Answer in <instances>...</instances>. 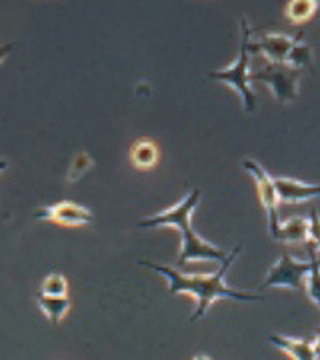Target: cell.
Wrapping results in <instances>:
<instances>
[{
  "mask_svg": "<svg viewBox=\"0 0 320 360\" xmlns=\"http://www.w3.org/2000/svg\"><path fill=\"white\" fill-rule=\"evenodd\" d=\"M307 245L308 255H310V260H312V269L308 272L307 283H305V290H307L308 298L320 309V257L316 246L312 245V243H307Z\"/></svg>",
  "mask_w": 320,
  "mask_h": 360,
  "instance_id": "cell-16",
  "label": "cell"
},
{
  "mask_svg": "<svg viewBox=\"0 0 320 360\" xmlns=\"http://www.w3.org/2000/svg\"><path fill=\"white\" fill-rule=\"evenodd\" d=\"M128 156L136 170H153L160 162V148L153 139H139L130 146Z\"/></svg>",
  "mask_w": 320,
  "mask_h": 360,
  "instance_id": "cell-10",
  "label": "cell"
},
{
  "mask_svg": "<svg viewBox=\"0 0 320 360\" xmlns=\"http://www.w3.org/2000/svg\"><path fill=\"white\" fill-rule=\"evenodd\" d=\"M13 49H14L13 42H8V44H2V46H0V65H2L4 60H6V56H8V54L13 52Z\"/></svg>",
  "mask_w": 320,
  "mask_h": 360,
  "instance_id": "cell-20",
  "label": "cell"
},
{
  "mask_svg": "<svg viewBox=\"0 0 320 360\" xmlns=\"http://www.w3.org/2000/svg\"><path fill=\"white\" fill-rule=\"evenodd\" d=\"M6 167H8V160H6V158H0V172L6 170Z\"/></svg>",
  "mask_w": 320,
  "mask_h": 360,
  "instance_id": "cell-22",
  "label": "cell"
},
{
  "mask_svg": "<svg viewBox=\"0 0 320 360\" xmlns=\"http://www.w3.org/2000/svg\"><path fill=\"white\" fill-rule=\"evenodd\" d=\"M308 232H310V222L302 217H293V219L281 222V229L274 240H281L286 245H298V243H307Z\"/></svg>",
  "mask_w": 320,
  "mask_h": 360,
  "instance_id": "cell-13",
  "label": "cell"
},
{
  "mask_svg": "<svg viewBox=\"0 0 320 360\" xmlns=\"http://www.w3.org/2000/svg\"><path fill=\"white\" fill-rule=\"evenodd\" d=\"M241 54L238 58L232 63L229 68H222V70H215V72H208V78L218 80L226 86H231L232 90L238 92V96L243 98V108L244 112H255L256 110V94L252 90V78H250V39H252V30L248 26L246 18H241Z\"/></svg>",
  "mask_w": 320,
  "mask_h": 360,
  "instance_id": "cell-3",
  "label": "cell"
},
{
  "mask_svg": "<svg viewBox=\"0 0 320 360\" xmlns=\"http://www.w3.org/2000/svg\"><path fill=\"white\" fill-rule=\"evenodd\" d=\"M270 345L279 348L286 356L295 360H316L314 359V347L310 340H298V338H290V336L282 335H270Z\"/></svg>",
  "mask_w": 320,
  "mask_h": 360,
  "instance_id": "cell-11",
  "label": "cell"
},
{
  "mask_svg": "<svg viewBox=\"0 0 320 360\" xmlns=\"http://www.w3.org/2000/svg\"><path fill=\"white\" fill-rule=\"evenodd\" d=\"M274 184L279 188L281 202L298 205V202H307V200L314 198V196H320V184H307L302 180L284 179V176L274 179Z\"/></svg>",
  "mask_w": 320,
  "mask_h": 360,
  "instance_id": "cell-9",
  "label": "cell"
},
{
  "mask_svg": "<svg viewBox=\"0 0 320 360\" xmlns=\"http://www.w3.org/2000/svg\"><path fill=\"white\" fill-rule=\"evenodd\" d=\"M92 167H94L92 156H90L89 153H78V155L72 158V162H70V168H68V172H66V180H68V182H78V180L82 179Z\"/></svg>",
  "mask_w": 320,
  "mask_h": 360,
  "instance_id": "cell-17",
  "label": "cell"
},
{
  "mask_svg": "<svg viewBox=\"0 0 320 360\" xmlns=\"http://www.w3.org/2000/svg\"><path fill=\"white\" fill-rule=\"evenodd\" d=\"M243 245L232 248L229 257L220 262V269L212 274H184L177 269L170 266H160L148 260H141L139 264L146 266V269L154 270L158 274H162L168 281V295H191L196 298V310L192 312L191 322H198L205 316L208 309L212 307V302H217L220 298H232L238 302H262L264 296L255 295V292H244L238 288H232L224 283V276L232 266V262L241 255Z\"/></svg>",
  "mask_w": 320,
  "mask_h": 360,
  "instance_id": "cell-1",
  "label": "cell"
},
{
  "mask_svg": "<svg viewBox=\"0 0 320 360\" xmlns=\"http://www.w3.org/2000/svg\"><path fill=\"white\" fill-rule=\"evenodd\" d=\"M320 8V0H288L284 6V16L290 25L302 26L310 22Z\"/></svg>",
  "mask_w": 320,
  "mask_h": 360,
  "instance_id": "cell-12",
  "label": "cell"
},
{
  "mask_svg": "<svg viewBox=\"0 0 320 360\" xmlns=\"http://www.w3.org/2000/svg\"><path fill=\"white\" fill-rule=\"evenodd\" d=\"M34 219L49 220V222L60 224V226H84V224H90L94 220V214L87 206H80L77 202H70V200H63V202L44 206V208L37 210Z\"/></svg>",
  "mask_w": 320,
  "mask_h": 360,
  "instance_id": "cell-7",
  "label": "cell"
},
{
  "mask_svg": "<svg viewBox=\"0 0 320 360\" xmlns=\"http://www.w3.org/2000/svg\"><path fill=\"white\" fill-rule=\"evenodd\" d=\"M37 304H39L40 312L52 322V324H58L66 316V312L70 310L72 302L68 296H51V295H42L39 292L37 295Z\"/></svg>",
  "mask_w": 320,
  "mask_h": 360,
  "instance_id": "cell-14",
  "label": "cell"
},
{
  "mask_svg": "<svg viewBox=\"0 0 320 360\" xmlns=\"http://www.w3.org/2000/svg\"><path fill=\"white\" fill-rule=\"evenodd\" d=\"M40 292L51 296H68V281L64 278L63 274L52 272V274H49V276L42 281Z\"/></svg>",
  "mask_w": 320,
  "mask_h": 360,
  "instance_id": "cell-18",
  "label": "cell"
},
{
  "mask_svg": "<svg viewBox=\"0 0 320 360\" xmlns=\"http://www.w3.org/2000/svg\"><path fill=\"white\" fill-rule=\"evenodd\" d=\"M312 269V260L300 262L290 255L282 252L281 258L270 266L269 274L260 288H290V290H305L308 272Z\"/></svg>",
  "mask_w": 320,
  "mask_h": 360,
  "instance_id": "cell-6",
  "label": "cell"
},
{
  "mask_svg": "<svg viewBox=\"0 0 320 360\" xmlns=\"http://www.w3.org/2000/svg\"><path fill=\"white\" fill-rule=\"evenodd\" d=\"M250 78L264 82L272 90L276 103H295L296 96H298L300 70L295 68V66L286 65V63H270V60H267L256 72L250 75Z\"/></svg>",
  "mask_w": 320,
  "mask_h": 360,
  "instance_id": "cell-4",
  "label": "cell"
},
{
  "mask_svg": "<svg viewBox=\"0 0 320 360\" xmlns=\"http://www.w3.org/2000/svg\"><path fill=\"white\" fill-rule=\"evenodd\" d=\"M308 222H310V232H308L307 243H312V245L316 246V250H320V212H319V208H312V210H310Z\"/></svg>",
  "mask_w": 320,
  "mask_h": 360,
  "instance_id": "cell-19",
  "label": "cell"
},
{
  "mask_svg": "<svg viewBox=\"0 0 320 360\" xmlns=\"http://www.w3.org/2000/svg\"><path fill=\"white\" fill-rule=\"evenodd\" d=\"M200 191H192L186 194L180 202L170 206L167 210L153 214L148 219H142L139 222L141 229H162V226H170L180 232L182 245H180L179 252V266H186L192 262H222L229 257V252H224L222 248L210 245L205 240L198 232L192 229V212L200 202Z\"/></svg>",
  "mask_w": 320,
  "mask_h": 360,
  "instance_id": "cell-2",
  "label": "cell"
},
{
  "mask_svg": "<svg viewBox=\"0 0 320 360\" xmlns=\"http://www.w3.org/2000/svg\"><path fill=\"white\" fill-rule=\"evenodd\" d=\"M286 65L295 66L298 70H308L314 75V60H312V46L305 42V32L296 34V42L286 58Z\"/></svg>",
  "mask_w": 320,
  "mask_h": 360,
  "instance_id": "cell-15",
  "label": "cell"
},
{
  "mask_svg": "<svg viewBox=\"0 0 320 360\" xmlns=\"http://www.w3.org/2000/svg\"><path fill=\"white\" fill-rule=\"evenodd\" d=\"M295 42L296 37L284 32H260L255 40L250 39V54H262L270 63H286Z\"/></svg>",
  "mask_w": 320,
  "mask_h": 360,
  "instance_id": "cell-8",
  "label": "cell"
},
{
  "mask_svg": "<svg viewBox=\"0 0 320 360\" xmlns=\"http://www.w3.org/2000/svg\"><path fill=\"white\" fill-rule=\"evenodd\" d=\"M243 167L244 170L255 179L260 205L264 206V212H267V224H269L270 236L276 238L279 229H281V219H279L281 196H279V188H276V184H274V179L267 172V168H262L258 162H255V160H243Z\"/></svg>",
  "mask_w": 320,
  "mask_h": 360,
  "instance_id": "cell-5",
  "label": "cell"
},
{
  "mask_svg": "<svg viewBox=\"0 0 320 360\" xmlns=\"http://www.w3.org/2000/svg\"><path fill=\"white\" fill-rule=\"evenodd\" d=\"M312 347H314V359L320 360V328L316 330V336L312 340Z\"/></svg>",
  "mask_w": 320,
  "mask_h": 360,
  "instance_id": "cell-21",
  "label": "cell"
}]
</instances>
